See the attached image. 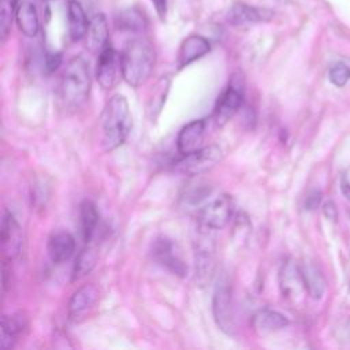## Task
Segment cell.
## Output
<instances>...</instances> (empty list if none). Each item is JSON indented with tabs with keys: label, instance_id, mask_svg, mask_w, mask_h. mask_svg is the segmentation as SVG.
<instances>
[{
	"label": "cell",
	"instance_id": "obj_12",
	"mask_svg": "<svg viewBox=\"0 0 350 350\" xmlns=\"http://www.w3.org/2000/svg\"><path fill=\"white\" fill-rule=\"evenodd\" d=\"M98 301V288L94 284H83L70 298L68 317L71 321H79L94 308Z\"/></svg>",
	"mask_w": 350,
	"mask_h": 350
},
{
	"label": "cell",
	"instance_id": "obj_15",
	"mask_svg": "<svg viewBox=\"0 0 350 350\" xmlns=\"http://www.w3.org/2000/svg\"><path fill=\"white\" fill-rule=\"evenodd\" d=\"M46 252L52 262L62 264L68 261L75 252V239L70 232H53L46 243Z\"/></svg>",
	"mask_w": 350,
	"mask_h": 350
},
{
	"label": "cell",
	"instance_id": "obj_8",
	"mask_svg": "<svg viewBox=\"0 0 350 350\" xmlns=\"http://www.w3.org/2000/svg\"><path fill=\"white\" fill-rule=\"evenodd\" d=\"M221 160V149L217 145L202 146L201 149L182 156L179 161H176V168L187 175H200L213 168Z\"/></svg>",
	"mask_w": 350,
	"mask_h": 350
},
{
	"label": "cell",
	"instance_id": "obj_6",
	"mask_svg": "<svg viewBox=\"0 0 350 350\" xmlns=\"http://www.w3.org/2000/svg\"><path fill=\"white\" fill-rule=\"evenodd\" d=\"M212 312L217 327L223 332L228 335L235 332V309L231 288L227 280H220L215 288L212 298Z\"/></svg>",
	"mask_w": 350,
	"mask_h": 350
},
{
	"label": "cell",
	"instance_id": "obj_3",
	"mask_svg": "<svg viewBox=\"0 0 350 350\" xmlns=\"http://www.w3.org/2000/svg\"><path fill=\"white\" fill-rule=\"evenodd\" d=\"M120 56L123 79L130 86L138 88L150 78L156 63V53L148 40L134 38L129 41Z\"/></svg>",
	"mask_w": 350,
	"mask_h": 350
},
{
	"label": "cell",
	"instance_id": "obj_18",
	"mask_svg": "<svg viewBox=\"0 0 350 350\" xmlns=\"http://www.w3.org/2000/svg\"><path fill=\"white\" fill-rule=\"evenodd\" d=\"M86 46L90 52L100 53L108 45V23L103 14H96L89 22V29L86 33Z\"/></svg>",
	"mask_w": 350,
	"mask_h": 350
},
{
	"label": "cell",
	"instance_id": "obj_26",
	"mask_svg": "<svg viewBox=\"0 0 350 350\" xmlns=\"http://www.w3.org/2000/svg\"><path fill=\"white\" fill-rule=\"evenodd\" d=\"M18 0H1L0 5V36L4 41L11 30L12 19L16 15L18 8Z\"/></svg>",
	"mask_w": 350,
	"mask_h": 350
},
{
	"label": "cell",
	"instance_id": "obj_13",
	"mask_svg": "<svg viewBox=\"0 0 350 350\" xmlns=\"http://www.w3.org/2000/svg\"><path fill=\"white\" fill-rule=\"evenodd\" d=\"M0 239L4 256L10 260L15 258L19 254L22 246V228L15 216L10 212H5L3 216Z\"/></svg>",
	"mask_w": 350,
	"mask_h": 350
},
{
	"label": "cell",
	"instance_id": "obj_17",
	"mask_svg": "<svg viewBox=\"0 0 350 350\" xmlns=\"http://www.w3.org/2000/svg\"><path fill=\"white\" fill-rule=\"evenodd\" d=\"M211 51V42L198 34L189 36L183 40L178 52V66L182 68L201 59Z\"/></svg>",
	"mask_w": 350,
	"mask_h": 350
},
{
	"label": "cell",
	"instance_id": "obj_1",
	"mask_svg": "<svg viewBox=\"0 0 350 350\" xmlns=\"http://www.w3.org/2000/svg\"><path fill=\"white\" fill-rule=\"evenodd\" d=\"M133 129V116L124 96H112L101 113V145L104 150H113L127 139Z\"/></svg>",
	"mask_w": 350,
	"mask_h": 350
},
{
	"label": "cell",
	"instance_id": "obj_10",
	"mask_svg": "<svg viewBox=\"0 0 350 350\" xmlns=\"http://www.w3.org/2000/svg\"><path fill=\"white\" fill-rule=\"evenodd\" d=\"M279 283H280L282 294L288 302L297 304L301 301L302 291L305 290V284L302 280L301 269L293 260H287L282 265L279 272Z\"/></svg>",
	"mask_w": 350,
	"mask_h": 350
},
{
	"label": "cell",
	"instance_id": "obj_31",
	"mask_svg": "<svg viewBox=\"0 0 350 350\" xmlns=\"http://www.w3.org/2000/svg\"><path fill=\"white\" fill-rule=\"evenodd\" d=\"M323 213H324L325 219H328L329 221H336V219H338V209L332 201H327L323 205Z\"/></svg>",
	"mask_w": 350,
	"mask_h": 350
},
{
	"label": "cell",
	"instance_id": "obj_4",
	"mask_svg": "<svg viewBox=\"0 0 350 350\" xmlns=\"http://www.w3.org/2000/svg\"><path fill=\"white\" fill-rule=\"evenodd\" d=\"M235 211V200L230 194H220L204 205L198 212V223L204 230L224 228Z\"/></svg>",
	"mask_w": 350,
	"mask_h": 350
},
{
	"label": "cell",
	"instance_id": "obj_9",
	"mask_svg": "<svg viewBox=\"0 0 350 350\" xmlns=\"http://www.w3.org/2000/svg\"><path fill=\"white\" fill-rule=\"evenodd\" d=\"M152 257L153 260L165 271L179 278L186 276L187 265L182 260L176 250L175 243L165 237H159L152 243Z\"/></svg>",
	"mask_w": 350,
	"mask_h": 350
},
{
	"label": "cell",
	"instance_id": "obj_25",
	"mask_svg": "<svg viewBox=\"0 0 350 350\" xmlns=\"http://www.w3.org/2000/svg\"><path fill=\"white\" fill-rule=\"evenodd\" d=\"M116 26L120 30H129V31H139L145 27V18L144 15L134 10H126L122 11L116 18Z\"/></svg>",
	"mask_w": 350,
	"mask_h": 350
},
{
	"label": "cell",
	"instance_id": "obj_29",
	"mask_svg": "<svg viewBox=\"0 0 350 350\" xmlns=\"http://www.w3.org/2000/svg\"><path fill=\"white\" fill-rule=\"evenodd\" d=\"M350 79V67L345 63H336L335 66L331 67L329 70V81L338 86L342 88L347 83Z\"/></svg>",
	"mask_w": 350,
	"mask_h": 350
},
{
	"label": "cell",
	"instance_id": "obj_22",
	"mask_svg": "<svg viewBox=\"0 0 350 350\" xmlns=\"http://www.w3.org/2000/svg\"><path fill=\"white\" fill-rule=\"evenodd\" d=\"M15 21H16L19 30L25 36L34 37L38 33V29H40L38 14H37L36 7L31 3L22 1L18 4Z\"/></svg>",
	"mask_w": 350,
	"mask_h": 350
},
{
	"label": "cell",
	"instance_id": "obj_20",
	"mask_svg": "<svg viewBox=\"0 0 350 350\" xmlns=\"http://www.w3.org/2000/svg\"><path fill=\"white\" fill-rule=\"evenodd\" d=\"M26 325V319L22 314H4L1 317V347L4 350L14 347Z\"/></svg>",
	"mask_w": 350,
	"mask_h": 350
},
{
	"label": "cell",
	"instance_id": "obj_16",
	"mask_svg": "<svg viewBox=\"0 0 350 350\" xmlns=\"http://www.w3.org/2000/svg\"><path fill=\"white\" fill-rule=\"evenodd\" d=\"M252 328L260 334V335H267L272 334L276 331H280L288 325V319L282 314L278 310L272 309H260L257 310L253 317H252Z\"/></svg>",
	"mask_w": 350,
	"mask_h": 350
},
{
	"label": "cell",
	"instance_id": "obj_33",
	"mask_svg": "<svg viewBox=\"0 0 350 350\" xmlns=\"http://www.w3.org/2000/svg\"><path fill=\"white\" fill-rule=\"evenodd\" d=\"M340 190H342V194L345 196V198L350 202V180L346 175L342 176V180H340Z\"/></svg>",
	"mask_w": 350,
	"mask_h": 350
},
{
	"label": "cell",
	"instance_id": "obj_28",
	"mask_svg": "<svg viewBox=\"0 0 350 350\" xmlns=\"http://www.w3.org/2000/svg\"><path fill=\"white\" fill-rule=\"evenodd\" d=\"M168 86H170L168 79H160L157 86L153 89V93H152V96L149 98V107H148L152 118H154L160 112L163 104L165 103Z\"/></svg>",
	"mask_w": 350,
	"mask_h": 350
},
{
	"label": "cell",
	"instance_id": "obj_30",
	"mask_svg": "<svg viewBox=\"0 0 350 350\" xmlns=\"http://www.w3.org/2000/svg\"><path fill=\"white\" fill-rule=\"evenodd\" d=\"M320 202H321V191L320 190H312L308 194L306 200H305V208L308 211H313V209L319 208Z\"/></svg>",
	"mask_w": 350,
	"mask_h": 350
},
{
	"label": "cell",
	"instance_id": "obj_34",
	"mask_svg": "<svg viewBox=\"0 0 350 350\" xmlns=\"http://www.w3.org/2000/svg\"><path fill=\"white\" fill-rule=\"evenodd\" d=\"M152 1L154 4L156 11L160 15V18H164L165 12H167V0H152Z\"/></svg>",
	"mask_w": 350,
	"mask_h": 350
},
{
	"label": "cell",
	"instance_id": "obj_32",
	"mask_svg": "<svg viewBox=\"0 0 350 350\" xmlns=\"http://www.w3.org/2000/svg\"><path fill=\"white\" fill-rule=\"evenodd\" d=\"M46 68L49 70V71H53V70H56L59 66H60V63H62V56H60V53H49L48 56H46Z\"/></svg>",
	"mask_w": 350,
	"mask_h": 350
},
{
	"label": "cell",
	"instance_id": "obj_7",
	"mask_svg": "<svg viewBox=\"0 0 350 350\" xmlns=\"http://www.w3.org/2000/svg\"><path fill=\"white\" fill-rule=\"evenodd\" d=\"M96 78L104 90L113 89L123 78L122 56L109 44L98 53Z\"/></svg>",
	"mask_w": 350,
	"mask_h": 350
},
{
	"label": "cell",
	"instance_id": "obj_27",
	"mask_svg": "<svg viewBox=\"0 0 350 350\" xmlns=\"http://www.w3.org/2000/svg\"><path fill=\"white\" fill-rule=\"evenodd\" d=\"M96 260H97V254H96L94 249H92V247L83 249L75 260L74 279H79L81 276H85L86 273H89L92 271V268L94 267Z\"/></svg>",
	"mask_w": 350,
	"mask_h": 350
},
{
	"label": "cell",
	"instance_id": "obj_19",
	"mask_svg": "<svg viewBox=\"0 0 350 350\" xmlns=\"http://www.w3.org/2000/svg\"><path fill=\"white\" fill-rule=\"evenodd\" d=\"M89 22L83 7L77 0H70L67 4V23L68 36L72 41L83 38L89 29Z\"/></svg>",
	"mask_w": 350,
	"mask_h": 350
},
{
	"label": "cell",
	"instance_id": "obj_14",
	"mask_svg": "<svg viewBox=\"0 0 350 350\" xmlns=\"http://www.w3.org/2000/svg\"><path fill=\"white\" fill-rule=\"evenodd\" d=\"M273 12L268 8L254 7L245 3H235L227 12V22L234 26H243L250 23L267 22L272 19Z\"/></svg>",
	"mask_w": 350,
	"mask_h": 350
},
{
	"label": "cell",
	"instance_id": "obj_21",
	"mask_svg": "<svg viewBox=\"0 0 350 350\" xmlns=\"http://www.w3.org/2000/svg\"><path fill=\"white\" fill-rule=\"evenodd\" d=\"M302 280L305 284L306 293L313 299H320L325 291V279L321 271L312 262H305L299 267Z\"/></svg>",
	"mask_w": 350,
	"mask_h": 350
},
{
	"label": "cell",
	"instance_id": "obj_23",
	"mask_svg": "<svg viewBox=\"0 0 350 350\" xmlns=\"http://www.w3.org/2000/svg\"><path fill=\"white\" fill-rule=\"evenodd\" d=\"M98 219L100 215L96 205L89 200L82 201L79 205V230L85 242L92 241L98 224Z\"/></svg>",
	"mask_w": 350,
	"mask_h": 350
},
{
	"label": "cell",
	"instance_id": "obj_11",
	"mask_svg": "<svg viewBox=\"0 0 350 350\" xmlns=\"http://www.w3.org/2000/svg\"><path fill=\"white\" fill-rule=\"evenodd\" d=\"M206 119H196L183 126L176 138L178 152L182 156L190 154L202 148V142L206 134Z\"/></svg>",
	"mask_w": 350,
	"mask_h": 350
},
{
	"label": "cell",
	"instance_id": "obj_5",
	"mask_svg": "<svg viewBox=\"0 0 350 350\" xmlns=\"http://www.w3.org/2000/svg\"><path fill=\"white\" fill-rule=\"evenodd\" d=\"M243 82L239 75H232L227 88L219 96L213 108V120L216 126H224L241 109L243 103Z\"/></svg>",
	"mask_w": 350,
	"mask_h": 350
},
{
	"label": "cell",
	"instance_id": "obj_2",
	"mask_svg": "<svg viewBox=\"0 0 350 350\" xmlns=\"http://www.w3.org/2000/svg\"><path fill=\"white\" fill-rule=\"evenodd\" d=\"M92 86L90 68L88 62L78 56L71 59L60 78V101L68 111L79 109L89 97Z\"/></svg>",
	"mask_w": 350,
	"mask_h": 350
},
{
	"label": "cell",
	"instance_id": "obj_24",
	"mask_svg": "<svg viewBox=\"0 0 350 350\" xmlns=\"http://www.w3.org/2000/svg\"><path fill=\"white\" fill-rule=\"evenodd\" d=\"M197 257H196V269L198 273L200 280L204 278V280H206V278L209 279V276L212 275V269H213V258H212V247L209 246L208 242L202 243L198 246L197 249Z\"/></svg>",
	"mask_w": 350,
	"mask_h": 350
}]
</instances>
